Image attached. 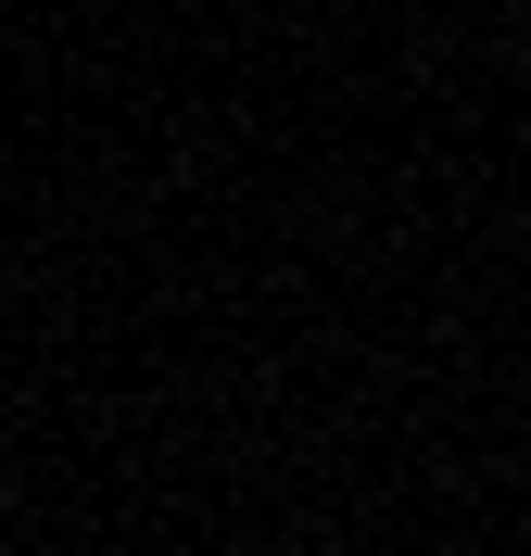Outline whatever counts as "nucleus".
<instances>
[]
</instances>
